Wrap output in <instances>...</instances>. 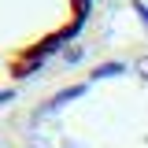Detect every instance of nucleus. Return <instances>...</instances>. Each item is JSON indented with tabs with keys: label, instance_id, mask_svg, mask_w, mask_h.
<instances>
[{
	"label": "nucleus",
	"instance_id": "1",
	"mask_svg": "<svg viewBox=\"0 0 148 148\" xmlns=\"http://www.w3.org/2000/svg\"><path fill=\"white\" fill-rule=\"evenodd\" d=\"M89 15V0H0V89L59 52Z\"/></svg>",
	"mask_w": 148,
	"mask_h": 148
}]
</instances>
